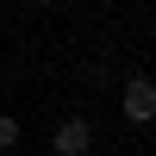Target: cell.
Listing matches in <instances>:
<instances>
[{"instance_id":"obj_1","label":"cell","mask_w":156,"mask_h":156,"mask_svg":"<svg viewBox=\"0 0 156 156\" xmlns=\"http://www.w3.org/2000/svg\"><path fill=\"white\" fill-rule=\"evenodd\" d=\"M50 150H56V156H87V150H94V125H87L81 112H69V119L50 131Z\"/></svg>"},{"instance_id":"obj_2","label":"cell","mask_w":156,"mask_h":156,"mask_svg":"<svg viewBox=\"0 0 156 156\" xmlns=\"http://www.w3.org/2000/svg\"><path fill=\"white\" fill-rule=\"evenodd\" d=\"M125 119H131V125H150V119H156V87L144 81V75L125 81Z\"/></svg>"},{"instance_id":"obj_3","label":"cell","mask_w":156,"mask_h":156,"mask_svg":"<svg viewBox=\"0 0 156 156\" xmlns=\"http://www.w3.org/2000/svg\"><path fill=\"white\" fill-rule=\"evenodd\" d=\"M19 144V119H12V112H0V150H12Z\"/></svg>"},{"instance_id":"obj_4","label":"cell","mask_w":156,"mask_h":156,"mask_svg":"<svg viewBox=\"0 0 156 156\" xmlns=\"http://www.w3.org/2000/svg\"><path fill=\"white\" fill-rule=\"evenodd\" d=\"M0 112H6V94H0Z\"/></svg>"}]
</instances>
